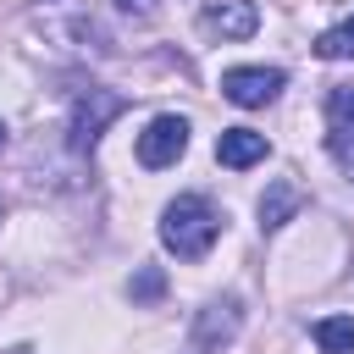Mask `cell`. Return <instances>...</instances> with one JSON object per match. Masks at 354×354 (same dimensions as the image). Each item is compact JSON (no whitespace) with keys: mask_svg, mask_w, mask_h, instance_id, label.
<instances>
[{"mask_svg":"<svg viewBox=\"0 0 354 354\" xmlns=\"http://www.w3.org/2000/svg\"><path fill=\"white\" fill-rule=\"evenodd\" d=\"M183 149H188V122L183 116H155L144 133H138V144H133V155H138V166H149V171H166V166H177L183 160Z\"/></svg>","mask_w":354,"mask_h":354,"instance_id":"3","label":"cell"},{"mask_svg":"<svg viewBox=\"0 0 354 354\" xmlns=\"http://www.w3.org/2000/svg\"><path fill=\"white\" fill-rule=\"evenodd\" d=\"M216 238H221V210L205 194H177L160 210V243L177 260H205L216 249Z\"/></svg>","mask_w":354,"mask_h":354,"instance_id":"1","label":"cell"},{"mask_svg":"<svg viewBox=\"0 0 354 354\" xmlns=\"http://www.w3.org/2000/svg\"><path fill=\"white\" fill-rule=\"evenodd\" d=\"M315 348H321V354H354V315H326V321H315Z\"/></svg>","mask_w":354,"mask_h":354,"instance_id":"10","label":"cell"},{"mask_svg":"<svg viewBox=\"0 0 354 354\" xmlns=\"http://www.w3.org/2000/svg\"><path fill=\"white\" fill-rule=\"evenodd\" d=\"M122 111H127V94L100 88V83L77 88V94H72V116H66V144H72L77 155H88V149L100 144V133H105Z\"/></svg>","mask_w":354,"mask_h":354,"instance_id":"2","label":"cell"},{"mask_svg":"<svg viewBox=\"0 0 354 354\" xmlns=\"http://www.w3.org/2000/svg\"><path fill=\"white\" fill-rule=\"evenodd\" d=\"M326 149L354 177V88H332L326 94Z\"/></svg>","mask_w":354,"mask_h":354,"instance_id":"5","label":"cell"},{"mask_svg":"<svg viewBox=\"0 0 354 354\" xmlns=\"http://www.w3.org/2000/svg\"><path fill=\"white\" fill-rule=\"evenodd\" d=\"M266 149H271V144H266V133H254V127H221V138H216V160L232 166V171L260 166Z\"/></svg>","mask_w":354,"mask_h":354,"instance_id":"8","label":"cell"},{"mask_svg":"<svg viewBox=\"0 0 354 354\" xmlns=\"http://www.w3.org/2000/svg\"><path fill=\"white\" fill-rule=\"evenodd\" d=\"M238 326H243V304L232 293L227 299H210L199 310V321H194V348H221V343L238 337Z\"/></svg>","mask_w":354,"mask_h":354,"instance_id":"6","label":"cell"},{"mask_svg":"<svg viewBox=\"0 0 354 354\" xmlns=\"http://www.w3.org/2000/svg\"><path fill=\"white\" fill-rule=\"evenodd\" d=\"M127 293H133V299H160V293H166V277H160L155 266H144V271L127 282Z\"/></svg>","mask_w":354,"mask_h":354,"instance_id":"12","label":"cell"},{"mask_svg":"<svg viewBox=\"0 0 354 354\" xmlns=\"http://www.w3.org/2000/svg\"><path fill=\"white\" fill-rule=\"evenodd\" d=\"M315 55L321 61H354V17H343L337 28H326L315 39Z\"/></svg>","mask_w":354,"mask_h":354,"instance_id":"11","label":"cell"},{"mask_svg":"<svg viewBox=\"0 0 354 354\" xmlns=\"http://www.w3.org/2000/svg\"><path fill=\"white\" fill-rule=\"evenodd\" d=\"M282 83H288L282 66H227V72H221V94H227L232 105H243V111L271 105V100L282 94Z\"/></svg>","mask_w":354,"mask_h":354,"instance_id":"4","label":"cell"},{"mask_svg":"<svg viewBox=\"0 0 354 354\" xmlns=\"http://www.w3.org/2000/svg\"><path fill=\"white\" fill-rule=\"evenodd\" d=\"M116 6H122V11H138V17H144V11H155V0H116Z\"/></svg>","mask_w":354,"mask_h":354,"instance_id":"13","label":"cell"},{"mask_svg":"<svg viewBox=\"0 0 354 354\" xmlns=\"http://www.w3.org/2000/svg\"><path fill=\"white\" fill-rule=\"evenodd\" d=\"M299 205H304L299 183H271V188L260 194V227H266V232H277L282 221H293V216H299Z\"/></svg>","mask_w":354,"mask_h":354,"instance_id":"9","label":"cell"},{"mask_svg":"<svg viewBox=\"0 0 354 354\" xmlns=\"http://www.w3.org/2000/svg\"><path fill=\"white\" fill-rule=\"evenodd\" d=\"M0 144H6V122H0Z\"/></svg>","mask_w":354,"mask_h":354,"instance_id":"14","label":"cell"},{"mask_svg":"<svg viewBox=\"0 0 354 354\" xmlns=\"http://www.w3.org/2000/svg\"><path fill=\"white\" fill-rule=\"evenodd\" d=\"M199 22H205V33H216V39H249V33L260 28V11H254V0H210V6L199 11Z\"/></svg>","mask_w":354,"mask_h":354,"instance_id":"7","label":"cell"}]
</instances>
